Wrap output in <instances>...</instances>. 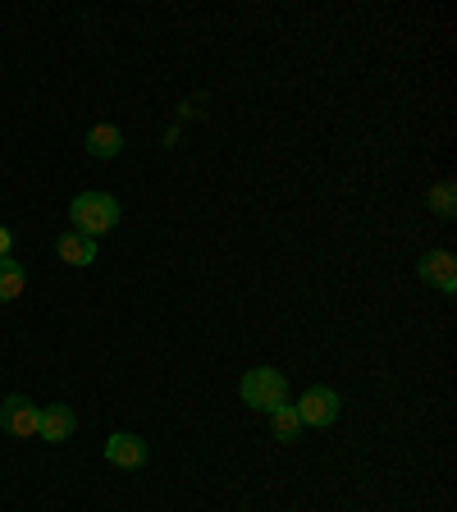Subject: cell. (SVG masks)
<instances>
[{
    "instance_id": "8992f818",
    "label": "cell",
    "mask_w": 457,
    "mask_h": 512,
    "mask_svg": "<svg viewBox=\"0 0 457 512\" xmlns=\"http://www.w3.org/2000/svg\"><path fill=\"white\" fill-rule=\"evenodd\" d=\"M302 416V426H330L334 416H339V394L334 389H307L302 403H293Z\"/></svg>"
},
{
    "instance_id": "7c38bea8",
    "label": "cell",
    "mask_w": 457,
    "mask_h": 512,
    "mask_svg": "<svg viewBox=\"0 0 457 512\" xmlns=\"http://www.w3.org/2000/svg\"><path fill=\"white\" fill-rule=\"evenodd\" d=\"M430 206H435L444 220H453V183H439V188L430 192Z\"/></svg>"
},
{
    "instance_id": "9c48e42d",
    "label": "cell",
    "mask_w": 457,
    "mask_h": 512,
    "mask_svg": "<svg viewBox=\"0 0 457 512\" xmlns=\"http://www.w3.org/2000/svg\"><path fill=\"white\" fill-rule=\"evenodd\" d=\"M119 151H124V133H119L115 124H96L92 133H87V156H96V160H115Z\"/></svg>"
},
{
    "instance_id": "277c9868",
    "label": "cell",
    "mask_w": 457,
    "mask_h": 512,
    "mask_svg": "<svg viewBox=\"0 0 457 512\" xmlns=\"http://www.w3.org/2000/svg\"><path fill=\"white\" fill-rule=\"evenodd\" d=\"M147 439H138V435H128V430H119V435H110L106 439V462L110 467H124V471H138V467H147Z\"/></svg>"
},
{
    "instance_id": "7a4b0ae2",
    "label": "cell",
    "mask_w": 457,
    "mask_h": 512,
    "mask_svg": "<svg viewBox=\"0 0 457 512\" xmlns=\"http://www.w3.org/2000/svg\"><path fill=\"white\" fill-rule=\"evenodd\" d=\"M238 394H243V403L256 407V412H279V407L288 403V380L275 366H256V371L243 375Z\"/></svg>"
},
{
    "instance_id": "5b68a950",
    "label": "cell",
    "mask_w": 457,
    "mask_h": 512,
    "mask_svg": "<svg viewBox=\"0 0 457 512\" xmlns=\"http://www.w3.org/2000/svg\"><path fill=\"white\" fill-rule=\"evenodd\" d=\"M416 275L426 279V284H435L439 293H448V298H453V293H457V256H453V252H430V256H421Z\"/></svg>"
},
{
    "instance_id": "30bf717a",
    "label": "cell",
    "mask_w": 457,
    "mask_h": 512,
    "mask_svg": "<svg viewBox=\"0 0 457 512\" xmlns=\"http://www.w3.org/2000/svg\"><path fill=\"white\" fill-rule=\"evenodd\" d=\"M28 288V270L14 256H0V302H14Z\"/></svg>"
},
{
    "instance_id": "3957f363",
    "label": "cell",
    "mask_w": 457,
    "mask_h": 512,
    "mask_svg": "<svg viewBox=\"0 0 457 512\" xmlns=\"http://www.w3.org/2000/svg\"><path fill=\"white\" fill-rule=\"evenodd\" d=\"M37 426H42V407L32 403L28 394H10L5 403H0V430L14 439H32L37 435Z\"/></svg>"
},
{
    "instance_id": "52a82bcc",
    "label": "cell",
    "mask_w": 457,
    "mask_h": 512,
    "mask_svg": "<svg viewBox=\"0 0 457 512\" xmlns=\"http://www.w3.org/2000/svg\"><path fill=\"white\" fill-rule=\"evenodd\" d=\"M78 426V416L69 412L64 403L55 407H42V426H37V439H46V444H60V439H69Z\"/></svg>"
},
{
    "instance_id": "ba28073f",
    "label": "cell",
    "mask_w": 457,
    "mask_h": 512,
    "mask_svg": "<svg viewBox=\"0 0 457 512\" xmlns=\"http://www.w3.org/2000/svg\"><path fill=\"white\" fill-rule=\"evenodd\" d=\"M55 252H60L64 266H92L96 261V238H83V234H74V229H64L60 243H55Z\"/></svg>"
},
{
    "instance_id": "6da1fadb",
    "label": "cell",
    "mask_w": 457,
    "mask_h": 512,
    "mask_svg": "<svg viewBox=\"0 0 457 512\" xmlns=\"http://www.w3.org/2000/svg\"><path fill=\"white\" fill-rule=\"evenodd\" d=\"M69 220H74V234L101 238L119 224V202L106 197V192H78L74 206H69Z\"/></svg>"
},
{
    "instance_id": "4fadbf2b",
    "label": "cell",
    "mask_w": 457,
    "mask_h": 512,
    "mask_svg": "<svg viewBox=\"0 0 457 512\" xmlns=\"http://www.w3.org/2000/svg\"><path fill=\"white\" fill-rule=\"evenodd\" d=\"M10 247H14V238H10V229L0 224V256H10Z\"/></svg>"
},
{
    "instance_id": "8fae6325",
    "label": "cell",
    "mask_w": 457,
    "mask_h": 512,
    "mask_svg": "<svg viewBox=\"0 0 457 512\" xmlns=\"http://www.w3.org/2000/svg\"><path fill=\"white\" fill-rule=\"evenodd\" d=\"M270 426H275V439H298V430H302V416H298V407L293 403H284L279 412H270Z\"/></svg>"
}]
</instances>
